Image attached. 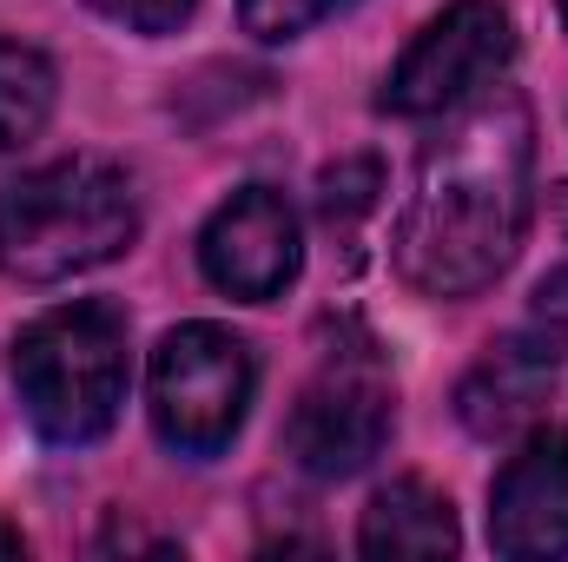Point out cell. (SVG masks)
<instances>
[{
    "label": "cell",
    "instance_id": "cell-1",
    "mask_svg": "<svg viewBox=\"0 0 568 562\" xmlns=\"http://www.w3.org/2000/svg\"><path fill=\"white\" fill-rule=\"evenodd\" d=\"M536 120L516 87H483L443 113L397 219V279L424 298H476L509 272L529 232Z\"/></svg>",
    "mask_w": 568,
    "mask_h": 562
},
{
    "label": "cell",
    "instance_id": "cell-2",
    "mask_svg": "<svg viewBox=\"0 0 568 562\" xmlns=\"http://www.w3.org/2000/svg\"><path fill=\"white\" fill-rule=\"evenodd\" d=\"M140 239V185L120 159L67 152L0 185V272L20 284H60L113 265Z\"/></svg>",
    "mask_w": 568,
    "mask_h": 562
},
{
    "label": "cell",
    "instance_id": "cell-3",
    "mask_svg": "<svg viewBox=\"0 0 568 562\" xmlns=\"http://www.w3.org/2000/svg\"><path fill=\"white\" fill-rule=\"evenodd\" d=\"M13 391L27 423L60 443H100L126 404V311L106 298H73L40 311L13 338Z\"/></svg>",
    "mask_w": 568,
    "mask_h": 562
},
{
    "label": "cell",
    "instance_id": "cell-4",
    "mask_svg": "<svg viewBox=\"0 0 568 562\" xmlns=\"http://www.w3.org/2000/svg\"><path fill=\"white\" fill-rule=\"evenodd\" d=\"M252 391H258L252 344L205 318L165 331L145 371V411H152L159 443L192 463L232 450V436L245 430V411H252Z\"/></svg>",
    "mask_w": 568,
    "mask_h": 562
},
{
    "label": "cell",
    "instance_id": "cell-5",
    "mask_svg": "<svg viewBox=\"0 0 568 562\" xmlns=\"http://www.w3.org/2000/svg\"><path fill=\"white\" fill-rule=\"evenodd\" d=\"M516 60V20L496 0H456L429 20L424 33L404 47V60L390 67L377 107L397 120H443L449 107L476 100L483 87H496Z\"/></svg>",
    "mask_w": 568,
    "mask_h": 562
},
{
    "label": "cell",
    "instance_id": "cell-6",
    "mask_svg": "<svg viewBox=\"0 0 568 562\" xmlns=\"http://www.w3.org/2000/svg\"><path fill=\"white\" fill-rule=\"evenodd\" d=\"M390 423H397L390 378L371 358H331L284 418V456L317 483H344L390 443Z\"/></svg>",
    "mask_w": 568,
    "mask_h": 562
},
{
    "label": "cell",
    "instance_id": "cell-7",
    "mask_svg": "<svg viewBox=\"0 0 568 562\" xmlns=\"http://www.w3.org/2000/svg\"><path fill=\"white\" fill-rule=\"evenodd\" d=\"M199 265H205V279L219 284L225 298H245V304L284 298V284L297 279V265H304V232H297L291 199L278 185L232 192L205 219V232H199Z\"/></svg>",
    "mask_w": 568,
    "mask_h": 562
},
{
    "label": "cell",
    "instance_id": "cell-8",
    "mask_svg": "<svg viewBox=\"0 0 568 562\" xmlns=\"http://www.w3.org/2000/svg\"><path fill=\"white\" fill-rule=\"evenodd\" d=\"M489 550L509 562L568 556V430H536L489 483Z\"/></svg>",
    "mask_w": 568,
    "mask_h": 562
},
{
    "label": "cell",
    "instance_id": "cell-9",
    "mask_svg": "<svg viewBox=\"0 0 568 562\" xmlns=\"http://www.w3.org/2000/svg\"><path fill=\"white\" fill-rule=\"evenodd\" d=\"M556 364H562V344H556L549 331H536V324L516 331V338H503V344H489V358H483V364L463 378V391H456L463 423H469L476 436L516 430V423L542 404V391L556 384Z\"/></svg>",
    "mask_w": 568,
    "mask_h": 562
},
{
    "label": "cell",
    "instance_id": "cell-10",
    "mask_svg": "<svg viewBox=\"0 0 568 562\" xmlns=\"http://www.w3.org/2000/svg\"><path fill=\"white\" fill-rule=\"evenodd\" d=\"M463 530H456V510L449 496L424 483V476H397L371 496L364 523H357V550L377 562H417V556H456Z\"/></svg>",
    "mask_w": 568,
    "mask_h": 562
},
{
    "label": "cell",
    "instance_id": "cell-11",
    "mask_svg": "<svg viewBox=\"0 0 568 562\" xmlns=\"http://www.w3.org/2000/svg\"><path fill=\"white\" fill-rule=\"evenodd\" d=\"M53 107H60V67L33 40H0V152L40 140Z\"/></svg>",
    "mask_w": 568,
    "mask_h": 562
},
{
    "label": "cell",
    "instance_id": "cell-12",
    "mask_svg": "<svg viewBox=\"0 0 568 562\" xmlns=\"http://www.w3.org/2000/svg\"><path fill=\"white\" fill-rule=\"evenodd\" d=\"M377 185H384L377 159H337V165H324V179H317V212H324V225L351 239L357 219L377 212Z\"/></svg>",
    "mask_w": 568,
    "mask_h": 562
},
{
    "label": "cell",
    "instance_id": "cell-13",
    "mask_svg": "<svg viewBox=\"0 0 568 562\" xmlns=\"http://www.w3.org/2000/svg\"><path fill=\"white\" fill-rule=\"evenodd\" d=\"M344 7H357V0H239V27H245L252 40H265V47H284V40L324 27V20L344 13Z\"/></svg>",
    "mask_w": 568,
    "mask_h": 562
},
{
    "label": "cell",
    "instance_id": "cell-14",
    "mask_svg": "<svg viewBox=\"0 0 568 562\" xmlns=\"http://www.w3.org/2000/svg\"><path fill=\"white\" fill-rule=\"evenodd\" d=\"M93 13H106L113 27H126V33H179L192 13H199V0H87Z\"/></svg>",
    "mask_w": 568,
    "mask_h": 562
},
{
    "label": "cell",
    "instance_id": "cell-15",
    "mask_svg": "<svg viewBox=\"0 0 568 562\" xmlns=\"http://www.w3.org/2000/svg\"><path fill=\"white\" fill-rule=\"evenodd\" d=\"M0 556H20V536L13 530H0Z\"/></svg>",
    "mask_w": 568,
    "mask_h": 562
},
{
    "label": "cell",
    "instance_id": "cell-16",
    "mask_svg": "<svg viewBox=\"0 0 568 562\" xmlns=\"http://www.w3.org/2000/svg\"><path fill=\"white\" fill-rule=\"evenodd\" d=\"M556 212H562V219H568V185H562V192H556Z\"/></svg>",
    "mask_w": 568,
    "mask_h": 562
},
{
    "label": "cell",
    "instance_id": "cell-17",
    "mask_svg": "<svg viewBox=\"0 0 568 562\" xmlns=\"http://www.w3.org/2000/svg\"><path fill=\"white\" fill-rule=\"evenodd\" d=\"M556 7H562V27H568V0H556Z\"/></svg>",
    "mask_w": 568,
    "mask_h": 562
}]
</instances>
